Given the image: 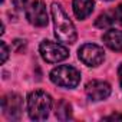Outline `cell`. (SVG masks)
<instances>
[{
	"label": "cell",
	"instance_id": "1",
	"mask_svg": "<svg viewBox=\"0 0 122 122\" xmlns=\"http://www.w3.org/2000/svg\"><path fill=\"white\" fill-rule=\"evenodd\" d=\"M52 19H53V29H55V36L57 42L65 43V45H72L78 39V33L75 29L73 22L69 19L66 12L62 9V6L53 3L50 7Z\"/></svg>",
	"mask_w": 122,
	"mask_h": 122
},
{
	"label": "cell",
	"instance_id": "2",
	"mask_svg": "<svg viewBox=\"0 0 122 122\" xmlns=\"http://www.w3.org/2000/svg\"><path fill=\"white\" fill-rule=\"evenodd\" d=\"M16 9L25 12L26 19L29 23L37 27H43L47 25V10L43 3V0H13Z\"/></svg>",
	"mask_w": 122,
	"mask_h": 122
},
{
	"label": "cell",
	"instance_id": "3",
	"mask_svg": "<svg viewBox=\"0 0 122 122\" xmlns=\"http://www.w3.org/2000/svg\"><path fill=\"white\" fill-rule=\"evenodd\" d=\"M52 111V98L45 91H33L27 96V112L33 121H45Z\"/></svg>",
	"mask_w": 122,
	"mask_h": 122
},
{
	"label": "cell",
	"instance_id": "4",
	"mask_svg": "<svg viewBox=\"0 0 122 122\" xmlns=\"http://www.w3.org/2000/svg\"><path fill=\"white\" fill-rule=\"evenodd\" d=\"M50 81L66 89H73L81 82V72L71 65H60L50 72Z\"/></svg>",
	"mask_w": 122,
	"mask_h": 122
},
{
	"label": "cell",
	"instance_id": "5",
	"mask_svg": "<svg viewBox=\"0 0 122 122\" xmlns=\"http://www.w3.org/2000/svg\"><path fill=\"white\" fill-rule=\"evenodd\" d=\"M40 56L47 63H59L69 56V50L62 45L50 40H43L39 46Z\"/></svg>",
	"mask_w": 122,
	"mask_h": 122
},
{
	"label": "cell",
	"instance_id": "6",
	"mask_svg": "<svg viewBox=\"0 0 122 122\" xmlns=\"http://www.w3.org/2000/svg\"><path fill=\"white\" fill-rule=\"evenodd\" d=\"M78 55H79V59L86 65V66H99L103 59H105V50L103 47L95 45V43H85L79 47L78 50Z\"/></svg>",
	"mask_w": 122,
	"mask_h": 122
},
{
	"label": "cell",
	"instance_id": "7",
	"mask_svg": "<svg viewBox=\"0 0 122 122\" xmlns=\"http://www.w3.org/2000/svg\"><path fill=\"white\" fill-rule=\"evenodd\" d=\"M2 111L7 119L17 121L23 112V99L17 93H7L2 99Z\"/></svg>",
	"mask_w": 122,
	"mask_h": 122
},
{
	"label": "cell",
	"instance_id": "8",
	"mask_svg": "<svg viewBox=\"0 0 122 122\" xmlns=\"http://www.w3.org/2000/svg\"><path fill=\"white\" fill-rule=\"evenodd\" d=\"M86 96L91 101H103L111 95V85L105 81H91L85 86Z\"/></svg>",
	"mask_w": 122,
	"mask_h": 122
},
{
	"label": "cell",
	"instance_id": "9",
	"mask_svg": "<svg viewBox=\"0 0 122 122\" xmlns=\"http://www.w3.org/2000/svg\"><path fill=\"white\" fill-rule=\"evenodd\" d=\"M102 40L111 50L122 52V30H116L111 27L103 33Z\"/></svg>",
	"mask_w": 122,
	"mask_h": 122
},
{
	"label": "cell",
	"instance_id": "10",
	"mask_svg": "<svg viewBox=\"0 0 122 122\" xmlns=\"http://www.w3.org/2000/svg\"><path fill=\"white\" fill-rule=\"evenodd\" d=\"M73 13L79 20L86 19L93 10V0H73Z\"/></svg>",
	"mask_w": 122,
	"mask_h": 122
},
{
	"label": "cell",
	"instance_id": "11",
	"mask_svg": "<svg viewBox=\"0 0 122 122\" xmlns=\"http://www.w3.org/2000/svg\"><path fill=\"white\" fill-rule=\"evenodd\" d=\"M55 113H56V118L59 121H68V119H71L72 118V106H71V103L66 102V101H63V99L59 101L57 105H56Z\"/></svg>",
	"mask_w": 122,
	"mask_h": 122
},
{
	"label": "cell",
	"instance_id": "12",
	"mask_svg": "<svg viewBox=\"0 0 122 122\" xmlns=\"http://www.w3.org/2000/svg\"><path fill=\"white\" fill-rule=\"evenodd\" d=\"M115 19H116V17H115V12H113V13H112V12H105V13H102V15L98 16L95 25H96V27H99V29L108 30V29H111L112 25L115 23Z\"/></svg>",
	"mask_w": 122,
	"mask_h": 122
},
{
	"label": "cell",
	"instance_id": "13",
	"mask_svg": "<svg viewBox=\"0 0 122 122\" xmlns=\"http://www.w3.org/2000/svg\"><path fill=\"white\" fill-rule=\"evenodd\" d=\"M0 49H2V59H0V62L5 63L7 60V56H9V47L5 42H0Z\"/></svg>",
	"mask_w": 122,
	"mask_h": 122
},
{
	"label": "cell",
	"instance_id": "14",
	"mask_svg": "<svg viewBox=\"0 0 122 122\" xmlns=\"http://www.w3.org/2000/svg\"><path fill=\"white\" fill-rule=\"evenodd\" d=\"M115 17H116V20L119 22V25L122 26V3L116 7V10H115Z\"/></svg>",
	"mask_w": 122,
	"mask_h": 122
},
{
	"label": "cell",
	"instance_id": "15",
	"mask_svg": "<svg viewBox=\"0 0 122 122\" xmlns=\"http://www.w3.org/2000/svg\"><path fill=\"white\" fill-rule=\"evenodd\" d=\"M116 119L122 121V115H119V113H113V115H109V116L105 118V121H116Z\"/></svg>",
	"mask_w": 122,
	"mask_h": 122
},
{
	"label": "cell",
	"instance_id": "16",
	"mask_svg": "<svg viewBox=\"0 0 122 122\" xmlns=\"http://www.w3.org/2000/svg\"><path fill=\"white\" fill-rule=\"evenodd\" d=\"M118 75H119V83H121V88H122V63L119 65V69H118Z\"/></svg>",
	"mask_w": 122,
	"mask_h": 122
},
{
	"label": "cell",
	"instance_id": "17",
	"mask_svg": "<svg viewBox=\"0 0 122 122\" xmlns=\"http://www.w3.org/2000/svg\"><path fill=\"white\" fill-rule=\"evenodd\" d=\"M108 2H109V0H108Z\"/></svg>",
	"mask_w": 122,
	"mask_h": 122
}]
</instances>
